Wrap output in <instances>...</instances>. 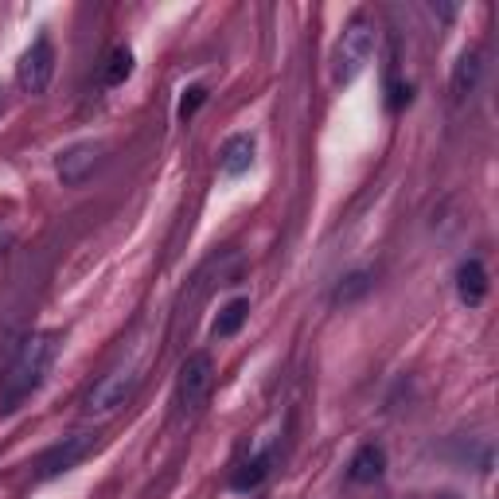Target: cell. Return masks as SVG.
Returning <instances> with one entry per match:
<instances>
[{"instance_id": "1", "label": "cell", "mask_w": 499, "mask_h": 499, "mask_svg": "<svg viewBox=\"0 0 499 499\" xmlns=\"http://www.w3.org/2000/svg\"><path fill=\"white\" fill-rule=\"evenodd\" d=\"M55 351H59V336L55 332H35L20 344L16 359H12L8 375H5V390H0V410H16L24 398L44 386V378L55 363Z\"/></svg>"}, {"instance_id": "2", "label": "cell", "mask_w": 499, "mask_h": 499, "mask_svg": "<svg viewBox=\"0 0 499 499\" xmlns=\"http://www.w3.org/2000/svg\"><path fill=\"white\" fill-rule=\"evenodd\" d=\"M375 55V28L371 20H351L344 35L336 39V51H332V83L336 86H347L367 71V63Z\"/></svg>"}, {"instance_id": "3", "label": "cell", "mask_w": 499, "mask_h": 499, "mask_svg": "<svg viewBox=\"0 0 499 499\" xmlns=\"http://www.w3.org/2000/svg\"><path fill=\"white\" fill-rule=\"evenodd\" d=\"M137 386H141V367H113L110 375H102V383L90 390V398H86V410L94 414V417H110V414H117L122 406L133 398L137 394Z\"/></svg>"}, {"instance_id": "4", "label": "cell", "mask_w": 499, "mask_h": 499, "mask_svg": "<svg viewBox=\"0 0 499 499\" xmlns=\"http://www.w3.org/2000/svg\"><path fill=\"white\" fill-rule=\"evenodd\" d=\"M215 383V363L207 351H195V356H188L180 363V375H176V406L180 414H195L207 398V390H211Z\"/></svg>"}, {"instance_id": "5", "label": "cell", "mask_w": 499, "mask_h": 499, "mask_svg": "<svg viewBox=\"0 0 499 499\" xmlns=\"http://www.w3.org/2000/svg\"><path fill=\"white\" fill-rule=\"evenodd\" d=\"M51 74H55V47L47 35H39L16 63V83L24 94H44L51 86Z\"/></svg>"}, {"instance_id": "6", "label": "cell", "mask_w": 499, "mask_h": 499, "mask_svg": "<svg viewBox=\"0 0 499 499\" xmlns=\"http://www.w3.org/2000/svg\"><path fill=\"white\" fill-rule=\"evenodd\" d=\"M90 445H94L90 433H74V437H63L59 445H51V449L39 456V480H51V476H59V472H71L90 453Z\"/></svg>"}, {"instance_id": "7", "label": "cell", "mask_w": 499, "mask_h": 499, "mask_svg": "<svg viewBox=\"0 0 499 499\" xmlns=\"http://www.w3.org/2000/svg\"><path fill=\"white\" fill-rule=\"evenodd\" d=\"M98 156H102V144L98 141H78L71 144V149H63L59 152V161H55V172L63 183H83L90 172H94V164H98Z\"/></svg>"}, {"instance_id": "8", "label": "cell", "mask_w": 499, "mask_h": 499, "mask_svg": "<svg viewBox=\"0 0 499 499\" xmlns=\"http://www.w3.org/2000/svg\"><path fill=\"white\" fill-rule=\"evenodd\" d=\"M456 293H461L465 305H484V297H488V269H484L476 258H468L465 266L456 269Z\"/></svg>"}, {"instance_id": "9", "label": "cell", "mask_w": 499, "mask_h": 499, "mask_svg": "<svg viewBox=\"0 0 499 499\" xmlns=\"http://www.w3.org/2000/svg\"><path fill=\"white\" fill-rule=\"evenodd\" d=\"M269 468H273V449H261V453H254V456H246V461L234 468L230 488H234V492H254L258 484L269 476Z\"/></svg>"}, {"instance_id": "10", "label": "cell", "mask_w": 499, "mask_h": 499, "mask_svg": "<svg viewBox=\"0 0 499 499\" xmlns=\"http://www.w3.org/2000/svg\"><path fill=\"white\" fill-rule=\"evenodd\" d=\"M383 472H386V449L383 445H363V449L356 453V461H351L347 476L356 484H375Z\"/></svg>"}, {"instance_id": "11", "label": "cell", "mask_w": 499, "mask_h": 499, "mask_svg": "<svg viewBox=\"0 0 499 499\" xmlns=\"http://www.w3.org/2000/svg\"><path fill=\"white\" fill-rule=\"evenodd\" d=\"M219 164H222V172H227V176H242L246 168L254 164V141H250L246 133L230 137L227 144H222V156H219Z\"/></svg>"}, {"instance_id": "12", "label": "cell", "mask_w": 499, "mask_h": 499, "mask_svg": "<svg viewBox=\"0 0 499 499\" xmlns=\"http://www.w3.org/2000/svg\"><path fill=\"white\" fill-rule=\"evenodd\" d=\"M480 71H484L480 51H465V55L456 59V71H453V98H456V102L468 98L472 90H476V83H480Z\"/></svg>"}, {"instance_id": "13", "label": "cell", "mask_w": 499, "mask_h": 499, "mask_svg": "<svg viewBox=\"0 0 499 499\" xmlns=\"http://www.w3.org/2000/svg\"><path fill=\"white\" fill-rule=\"evenodd\" d=\"M246 317H250V300H246V297L230 300V305L219 312V320H215V336H219V339H230V336L246 324Z\"/></svg>"}, {"instance_id": "14", "label": "cell", "mask_w": 499, "mask_h": 499, "mask_svg": "<svg viewBox=\"0 0 499 499\" xmlns=\"http://www.w3.org/2000/svg\"><path fill=\"white\" fill-rule=\"evenodd\" d=\"M371 285H375V278H371V269H359V273H347L344 281L336 285V305H351V300H359L363 293H371Z\"/></svg>"}, {"instance_id": "15", "label": "cell", "mask_w": 499, "mask_h": 499, "mask_svg": "<svg viewBox=\"0 0 499 499\" xmlns=\"http://www.w3.org/2000/svg\"><path fill=\"white\" fill-rule=\"evenodd\" d=\"M129 74H133V51H129V47H113L110 59H106V74H102V78H106V86H122Z\"/></svg>"}, {"instance_id": "16", "label": "cell", "mask_w": 499, "mask_h": 499, "mask_svg": "<svg viewBox=\"0 0 499 499\" xmlns=\"http://www.w3.org/2000/svg\"><path fill=\"white\" fill-rule=\"evenodd\" d=\"M203 102H207V90L203 86H188V90H183V98H180V117H183V122H188V117L200 110Z\"/></svg>"}]
</instances>
